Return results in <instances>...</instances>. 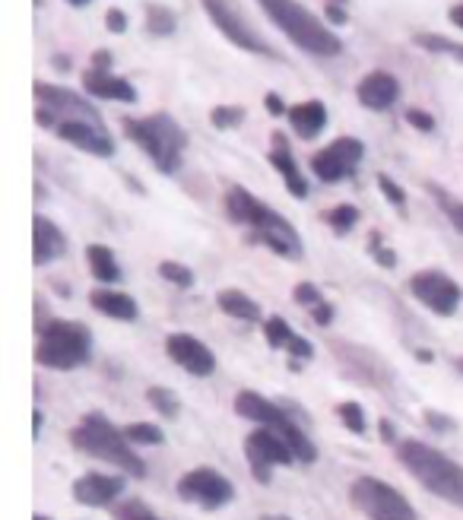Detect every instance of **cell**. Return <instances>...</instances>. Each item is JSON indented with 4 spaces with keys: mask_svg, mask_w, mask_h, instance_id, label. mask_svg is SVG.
<instances>
[{
    "mask_svg": "<svg viewBox=\"0 0 463 520\" xmlns=\"http://www.w3.org/2000/svg\"><path fill=\"white\" fill-rule=\"evenodd\" d=\"M226 213L232 222H238V226H248L251 235L261 241V245H267L273 254L302 260L305 248H302V238L295 232L292 222L276 210H270L264 200H257L251 191L242 188V184H232L226 191Z\"/></svg>",
    "mask_w": 463,
    "mask_h": 520,
    "instance_id": "cell-1",
    "label": "cell"
},
{
    "mask_svg": "<svg viewBox=\"0 0 463 520\" xmlns=\"http://www.w3.org/2000/svg\"><path fill=\"white\" fill-rule=\"evenodd\" d=\"M397 460L425 492H432L441 501L463 511V467L457 460H451L448 454H441L438 448L419 438L397 441Z\"/></svg>",
    "mask_w": 463,
    "mask_h": 520,
    "instance_id": "cell-2",
    "label": "cell"
},
{
    "mask_svg": "<svg viewBox=\"0 0 463 520\" xmlns=\"http://www.w3.org/2000/svg\"><path fill=\"white\" fill-rule=\"evenodd\" d=\"M257 4L270 16V23L305 54H314V58H337L343 51L340 35L330 32V26H324L299 0H257Z\"/></svg>",
    "mask_w": 463,
    "mask_h": 520,
    "instance_id": "cell-3",
    "label": "cell"
},
{
    "mask_svg": "<svg viewBox=\"0 0 463 520\" xmlns=\"http://www.w3.org/2000/svg\"><path fill=\"white\" fill-rule=\"evenodd\" d=\"M124 134L134 140L140 150L153 159V165L162 175H172L181 169L184 150H188V130H184L172 115L156 111L146 118H124Z\"/></svg>",
    "mask_w": 463,
    "mask_h": 520,
    "instance_id": "cell-4",
    "label": "cell"
},
{
    "mask_svg": "<svg viewBox=\"0 0 463 520\" xmlns=\"http://www.w3.org/2000/svg\"><path fill=\"white\" fill-rule=\"evenodd\" d=\"M70 444L77 451L96 457V460H105L111 467H118L137 479L146 476V463L137 457L134 444L127 441V435L121 429H115L102 413H86L77 429H70Z\"/></svg>",
    "mask_w": 463,
    "mask_h": 520,
    "instance_id": "cell-5",
    "label": "cell"
},
{
    "mask_svg": "<svg viewBox=\"0 0 463 520\" xmlns=\"http://www.w3.org/2000/svg\"><path fill=\"white\" fill-rule=\"evenodd\" d=\"M92 356V333L77 321H48L39 333L35 362L51 371H73Z\"/></svg>",
    "mask_w": 463,
    "mask_h": 520,
    "instance_id": "cell-6",
    "label": "cell"
},
{
    "mask_svg": "<svg viewBox=\"0 0 463 520\" xmlns=\"http://www.w3.org/2000/svg\"><path fill=\"white\" fill-rule=\"evenodd\" d=\"M235 413L242 416V419H251L257 425H264V429L280 432L286 438V444L292 448L295 460H302V463H314V460H318V448L311 444V438L280 410V406L270 403L267 397L254 394V390H242V394L235 397Z\"/></svg>",
    "mask_w": 463,
    "mask_h": 520,
    "instance_id": "cell-7",
    "label": "cell"
},
{
    "mask_svg": "<svg viewBox=\"0 0 463 520\" xmlns=\"http://www.w3.org/2000/svg\"><path fill=\"white\" fill-rule=\"evenodd\" d=\"M349 498H353V505L368 520H419L416 508L406 501V495L394 489L391 482L375 479V476H359L353 486H349Z\"/></svg>",
    "mask_w": 463,
    "mask_h": 520,
    "instance_id": "cell-8",
    "label": "cell"
},
{
    "mask_svg": "<svg viewBox=\"0 0 463 520\" xmlns=\"http://www.w3.org/2000/svg\"><path fill=\"white\" fill-rule=\"evenodd\" d=\"M200 7L235 48L251 51V54H264V58H276L273 45L254 29V23L248 20V13L242 10L238 0H200Z\"/></svg>",
    "mask_w": 463,
    "mask_h": 520,
    "instance_id": "cell-9",
    "label": "cell"
},
{
    "mask_svg": "<svg viewBox=\"0 0 463 520\" xmlns=\"http://www.w3.org/2000/svg\"><path fill=\"white\" fill-rule=\"evenodd\" d=\"M245 457L254 479L264 482V486L273 479V467H289V463H295V454L286 444V438L273 429H264V425L245 438Z\"/></svg>",
    "mask_w": 463,
    "mask_h": 520,
    "instance_id": "cell-10",
    "label": "cell"
},
{
    "mask_svg": "<svg viewBox=\"0 0 463 520\" xmlns=\"http://www.w3.org/2000/svg\"><path fill=\"white\" fill-rule=\"evenodd\" d=\"M178 495L191 505L203 508V511H216L222 505H229L235 498V486L213 467H197L188 470L178 479Z\"/></svg>",
    "mask_w": 463,
    "mask_h": 520,
    "instance_id": "cell-11",
    "label": "cell"
},
{
    "mask_svg": "<svg viewBox=\"0 0 463 520\" xmlns=\"http://www.w3.org/2000/svg\"><path fill=\"white\" fill-rule=\"evenodd\" d=\"M362 156H365L362 140H356V137H337L330 146H324L321 153L311 156V172L318 175L324 184H337V181L349 178V175L359 169Z\"/></svg>",
    "mask_w": 463,
    "mask_h": 520,
    "instance_id": "cell-12",
    "label": "cell"
},
{
    "mask_svg": "<svg viewBox=\"0 0 463 520\" xmlns=\"http://www.w3.org/2000/svg\"><path fill=\"white\" fill-rule=\"evenodd\" d=\"M410 292H413V299L419 305L441 314V318L454 314L460 299H463L460 286L451 280L448 273H441V270H419V273H413L410 276Z\"/></svg>",
    "mask_w": 463,
    "mask_h": 520,
    "instance_id": "cell-13",
    "label": "cell"
},
{
    "mask_svg": "<svg viewBox=\"0 0 463 520\" xmlns=\"http://www.w3.org/2000/svg\"><path fill=\"white\" fill-rule=\"evenodd\" d=\"M165 352H169V359L178 368H184L194 378H210L216 371L213 349L203 340H197L194 333H169L165 337Z\"/></svg>",
    "mask_w": 463,
    "mask_h": 520,
    "instance_id": "cell-14",
    "label": "cell"
},
{
    "mask_svg": "<svg viewBox=\"0 0 463 520\" xmlns=\"http://www.w3.org/2000/svg\"><path fill=\"white\" fill-rule=\"evenodd\" d=\"M54 134L89 156H102V159L115 156V140H111L108 127L99 121H58Z\"/></svg>",
    "mask_w": 463,
    "mask_h": 520,
    "instance_id": "cell-15",
    "label": "cell"
},
{
    "mask_svg": "<svg viewBox=\"0 0 463 520\" xmlns=\"http://www.w3.org/2000/svg\"><path fill=\"white\" fill-rule=\"evenodd\" d=\"M121 492H124V479L108 473H86L73 482V498L86 508H108Z\"/></svg>",
    "mask_w": 463,
    "mask_h": 520,
    "instance_id": "cell-16",
    "label": "cell"
},
{
    "mask_svg": "<svg viewBox=\"0 0 463 520\" xmlns=\"http://www.w3.org/2000/svg\"><path fill=\"white\" fill-rule=\"evenodd\" d=\"M64 254H67V235L61 232L58 222H51L48 216H35L32 219V264L45 267Z\"/></svg>",
    "mask_w": 463,
    "mask_h": 520,
    "instance_id": "cell-17",
    "label": "cell"
},
{
    "mask_svg": "<svg viewBox=\"0 0 463 520\" xmlns=\"http://www.w3.org/2000/svg\"><path fill=\"white\" fill-rule=\"evenodd\" d=\"M264 337H267L270 349H286V352H289V356H292V362H289L292 371H299V362H308V359L314 356L311 340L299 337V333H295V330L289 327V321L280 318V314H276V318H267V321H264Z\"/></svg>",
    "mask_w": 463,
    "mask_h": 520,
    "instance_id": "cell-18",
    "label": "cell"
},
{
    "mask_svg": "<svg viewBox=\"0 0 463 520\" xmlns=\"http://www.w3.org/2000/svg\"><path fill=\"white\" fill-rule=\"evenodd\" d=\"M356 96L365 108H372V111H387L397 99H400V83L394 73H387V70H372V73H365V77L359 80L356 86Z\"/></svg>",
    "mask_w": 463,
    "mask_h": 520,
    "instance_id": "cell-19",
    "label": "cell"
},
{
    "mask_svg": "<svg viewBox=\"0 0 463 520\" xmlns=\"http://www.w3.org/2000/svg\"><path fill=\"white\" fill-rule=\"evenodd\" d=\"M83 89L89 92L92 99H108V102H137V86L127 83L121 77H115L111 70H96L89 67L83 73Z\"/></svg>",
    "mask_w": 463,
    "mask_h": 520,
    "instance_id": "cell-20",
    "label": "cell"
},
{
    "mask_svg": "<svg viewBox=\"0 0 463 520\" xmlns=\"http://www.w3.org/2000/svg\"><path fill=\"white\" fill-rule=\"evenodd\" d=\"M270 140H273V146H270V165H273L276 172L283 175V181H286V191H289L292 197L305 200V197H308V181H305V175H302L299 165H295V159H292V150H289L286 137L280 134V130H276V134H273Z\"/></svg>",
    "mask_w": 463,
    "mask_h": 520,
    "instance_id": "cell-21",
    "label": "cell"
},
{
    "mask_svg": "<svg viewBox=\"0 0 463 520\" xmlns=\"http://www.w3.org/2000/svg\"><path fill=\"white\" fill-rule=\"evenodd\" d=\"M89 305L102 311L105 318L111 321H124V324H134L140 318V305L131 299L127 292H115V289H96L89 292Z\"/></svg>",
    "mask_w": 463,
    "mask_h": 520,
    "instance_id": "cell-22",
    "label": "cell"
},
{
    "mask_svg": "<svg viewBox=\"0 0 463 520\" xmlns=\"http://www.w3.org/2000/svg\"><path fill=\"white\" fill-rule=\"evenodd\" d=\"M289 124H292V130L302 140H314L324 130V124H327V108H324V102L308 99V102L292 105L289 108Z\"/></svg>",
    "mask_w": 463,
    "mask_h": 520,
    "instance_id": "cell-23",
    "label": "cell"
},
{
    "mask_svg": "<svg viewBox=\"0 0 463 520\" xmlns=\"http://www.w3.org/2000/svg\"><path fill=\"white\" fill-rule=\"evenodd\" d=\"M216 305L235 321H261V305H257L242 289H222L216 295Z\"/></svg>",
    "mask_w": 463,
    "mask_h": 520,
    "instance_id": "cell-24",
    "label": "cell"
},
{
    "mask_svg": "<svg viewBox=\"0 0 463 520\" xmlns=\"http://www.w3.org/2000/svg\"><path fill=\"white\" fill-rule=\"evenodd\" d=\"M86 260H89V273L96 276L99 283H118L121 280V267L118 257L108 245H89L86 248Z\"/></svg>",
    "mask_w": 463,
    "mask_h": 520,
    "instance_id": "cell-25",
    "label": "cell"
},
{
    "mask_svg": "<svg viewBox=\"0 0 463 520\" xmlns=\"http://www.w3.org/2000/svg\"><path fill=\"white\" fill-rule=\"evenodd\" d=\"M413 42L425 51H432V54H448V58L460 61L463 64V42H454L448 39V35H438V32H416L413 35Z\"/></svg>",
    "mask_w": 463,
    "mask_h": 520,
    "instance_id": "cell-26",
    "label": "cell"
},
{
    "mask_svg": "<svg viewBox=\"0 0 463 520\" xmlns=\"http://www.w3.org/2000/svg\"><path fill=\"white\" fill-rule=\"evenodd\" d=\"M143 13H146V32L150 35H172L178 26L175 10L162 7V4H143Z\"/></svg>",
    "mask_w": 463,
    "mask_h": 520,
    "instance_id": "cell-27",
    "label": "cell"
},
{
    "mask_svg": "<svg viewBox=\"0 0 463 520\" xmlns=\"http://www.w3.org/2000/svg\"><path fill=\"white\" fill-rule=\"evenodd\" d=\"M429 191L435 194V200H438V207H441V213L448 216V222L457 229V232H463V200H457V197H451L448 191L441 188V184H429Z\"/></svg>",
    "mask_w": 463,
    "mask_h": 520,
    "instance_id": "cell-28",
    "label": "cell"
},
{
    "mask_svg": "<svg viewBox=\"0 0 463 520\" xmlns=\"http://www.w3.org/2000/svg\"><path fill=\"white\" fill-rule=\"evenodd\" d=\"M324 222L327 226L337 232V235H346V232H353L356 229V222H359V210L356 207H349V203H340V207H333L324 213Z\"/></svg>",
    "mask_w": 463,
    "mask_h": 520,
    "instance_id": "cell-29",
    "label": "cell"
},
{
    "mask_svg": "<svg viewBox=\"0 0 463 520\" xmlns=\"http://www.w3.org/2000/svg\"><path fill=\"white\" fill-rule=\"evenodd\" d=\"M146 400H150L153 410H156L159 416H165V419H175L178 410H181L178 397L172 394L169 387H150V390H146Z\"/></svg>",
    "mask_w": 463,
    "mask_h": 520,
    "instance_id": "cell-30",
    "label": "cell"
},
{
    "mask_svg": "<svg viewBox=\"0 0 463 520\" xmlns=\"http://www.w3.org/2000/svg\"><path fill=\"white\" fill-rule=\"evenodd\" d=\"M127 441L131 444H150V448H156V444H165V432L159 429V425L153 422H131L124 429Z\"/></svg>",
    "mask_w": 463,
    "mask_h": 520,
    "instance_id": "cell-31",
    "label": "cell"
},
{
    "mask_svg": "<svg viewBox=\"0 0 463 520\" xmlns=\"http://www.w3.org/2000/svg\"><path fill=\"white\" fill-rule=\"evenodd\" d=\"M245 115H248V111L242 105H216L210 111V124L216 130H232V127H238L245 121Z\"/></svg>",
    "mask_w": 463,
    "mask_h": 520,
    "instance_id": "cell-32",
    "label": "cell"
},
{
    "mask_svg": "<svg viewBox=\"0 0 463 520\" xmlns=\"http://www.w3.org/2000/svg\"><path fill=\"white\" fill-rule=\"evenodd\" d=\"M159 276L165 283H172L178 289H191L194 286V273L184 267V264H175V260H162L159 264Z\"/></svg>",
    "mask_w": 463,
    "mask_h": 520,
    "instance_id": "cell-33",
    "label": "cell"
},
{
    "mask_svg": "<svg viewBox=\"0 0 463 520\" xmlns=\"http://www.w3.org/2000/svg\"><path fill=\"white\" fill-rule=\"evenodd\" d=\"M337 416L343 419V425L349 432H356V435H365L368 429V422H365V410L356 403V400H349V403H340L337 406Z\"/></svg>",
    "mask_w": 463,
    "mask_h": 520,
    "instance_id": "cell-34",
    "label": "cell"
},
{
    "mask_svg": "<svg viewBox=\"0 0 463 520\" xmlns=\"http://www.w3.org/2000/svg\"><path fill=\"white\" fill-rule=\"evenodd\" d=\"M378 188H381V194L391 200V207H397V210H406V191L400 188V184L391 178V175H378Z\"/></svg>",
    "mask_w": 463,
    "mask_h": 520,
    "instance_id": "cell-35",
    "label": "cell"
},
{
    "mask_svg": "<svg viewBox=\"0 0 463 520\" xmlns=\"http://www.w3.org/2000/svg\"><path fill=\"white\" fill-rule=\"evenodd\" d=\"M292 295H295V302H299L302 308H308V311H314L318 305H324V295H321V289L314 286V283H299Z\"/></svg>",
    "mask_w": 463,
    "mask_h": 520,
    "instance_id": "cell-36",
    "label": "cell"
},
{
    "mask_svg": "<svg viewBox=\"0 0 463 520\" xmlns=\"http://www.w3.org/2000/svg\"><path fill=\"white\" fill-rule=\"evenodd\" d=\"M115 520H162V517L153 514L146 505H140V501H127V505L115 511Z\"/></svg>",
    "mask_w": 463,
    "mask_h": 520,
    "instance_id": "cell-37",
    "label": "cell"
},
{
    "mask_svg": "<svg viewBox=\"0 0 463 520\" xmlns=\"http://www.w3.org/2000/svg\"><path fill=\"white\" fill-rule=\"evenodd\" d=\"M406 124H413L416 130H422V134H432V130H435V118L429 115V111H422V108L406 111Z\"/></svg>",
    "mask_w": 463,
    "mask_h": 520,
    "instance_id": "cell-38",
    "label": "cell"
},
{
    "mask_svg": "<svg viewBox=\"0 0 463 520\" xmlns=\"http://www.w3.org/2000/svg\"><path fill=\"white\" fill-rule=\"evenodd\" d=\"M372 257L378 260V264H381L384 270H394V267H397V254H394L391 248L378 245V235H372Z\"/></svg>",
    "mask_w": 463,
    "mask_h": 520,
    "instance_id": "cell-39",
    "label": "cell"
},
{
    "mask_svg": "<svg viewBox=\"0 0 463 520\" xmlns=\"http://www.w3.org/2000/svg\"><path fill=\"white\" fill-rule=\"evenodd\" d=\"M105 26H108V32H115V35L127 32V16H124V10L111 7V10L105 13Z\"/></svg>",
    "mask_w": 463,
    "mask_h": 520,
    "instance_id": "cell-40",
    "label": "cell"
},
{
    "mask_svg": "<svg viewBox=\"0 0 463 520\" xmlns=\"http://www.w3.org/2000/svg\"><path fill=\"white\" fill-rule=\"evenodd\" d=\"M264 105H267V111H270L273 118H280V115H289V111H286V102H283L280 96H276V92H267Z\"/></svg>",
    "mask_w": 463,
    "mask_h": 520,
    "instance_id": "cell-41",
    "label": "cell"
},
{
    "mask_svg": "<svg viewBox=\"0 0 463 520\" xmlns=\"http://www.w3.org/2000/svg\"><path fill=\"white\" fill-rule=\"evenodd\" d=\"M327 16L333 23H343L346 20V10H343V0H327Z\"/></svg>",
    "mask_w": 463,
    "mask_h": 520,
    "instance_id": "cell-42",
    "label": "cell"
},
{
    "mask_svg": "<svg viewBox=\"0 0 463 520\" xmlns=\"http://www.w3.org/2000/svg\"><path fill=\"white\" fill-rule=\"evenodd\" d=\"M92 64H96V70L102 67V70H108V64H111V54L108 51H96L92 54Z\"/></svg>",
    "mask_w": 463,
    "mask_h": 520,
    "instance_id": "cell-43",
    "label": "cell"
},
{
    "mask_svg": "<svg viewBox=\"0 0 463 520\" xmlns=\"http://www.w3.org/2000/svg\"><path fill=\"white\" fill-rule=\"evenodd\" d=\"M448 16H451V23H454L457 29H463V4H460V7H451Z\"/></svg>",
    "mask_w": 463,
    "mask_h": 520,
    "instance_id": "cell-44",
    "label": "cell"
},
{
    "mask_svg": "<svg viewBox=\"0 0 463 520\" xmlns=\"http://www.w3.org/2000/svg\"><path fill=\"white\" fill-rule=\"evenodd\" d=\"M42 422H45V416H42L39 410H35V413H32V432H35V435L42 432Z\"/></svg>",
    "mask_w": 463,
    "mask_h": 520,
    "instance_id": "cell-45",
    "label": "cell"
},
{
    "mask_svg": "<svg viewBox=\"0 0 463 520\" xmlns=\"http://www.w3.org/2000/svg\"><path fill=\"white\" fill-rule=\"evenodd\" d=\"M381 435H384L387 441H394V429H391V422H381Z\"/></svg>",
    "mask_w": 463,
    "mask_h": 520,
    "instance_id": "cell-46",
    "label": "cell"
},
{
    "mask_svg": "<svg viewBox=\"0 0 463 520\" xmlns=\"http://www.w3.org/2000/svg\"><path fill=\"white\" fill-rule=\"evenodd\" d=\"M261 520H292V517H286V514H264Z\"/></svg>",
    "mask_w": 463,
    "mask_h": 520,
    "instance_id": "cell-47",
    "label": "cell"
},
{
    "mask_svg": "<svg viewBox=\"0 0 463 520\" xmlns=\"http://www.w3.org/2000/svg\"><path fill=\"white\" fill-rule=\"evenodd\" d=\"M67 4H73V7H86L89 0H67Z\"/></svg>",
    "mask_w": 463,
    "mask_h": 520,
    "instance_id": "cell-48",
    "label": "cell"
},
{
    "mask_svg": "<svg viewBox=\"0 0 463 520\" xmlns=\"http://www.w3.org/2000/svg\"><path fill=\"white\" fill-rule=\"evenodd\" d=\"M32 520H51V517H45V514H35Z\"/></svg>",
    "mask_w": 463,
    "mask_h": 520,
    "instance_id": "cell-49",
    "label": "cell"
},
{
    "mask_svg": "<svg viewBox=\"0 0 463 520\" xmlns=\"http://www.w3.org/2000/svg\"><path fill=\"white\" fill-rule=\"evenodd\" d=\"M457 368H460V371H463V359H457Z\"/></svg>",
    "mask_w": 463,
    "mask_h": 520,
    "instance_id": "cell-50",
    "label": "cell"
}]
</instances>
